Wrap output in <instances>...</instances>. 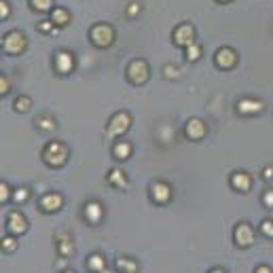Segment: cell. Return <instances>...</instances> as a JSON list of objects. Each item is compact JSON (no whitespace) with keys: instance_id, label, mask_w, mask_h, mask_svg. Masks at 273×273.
<instances>
[{"instance_id":"36","label":"cell","mask_w":273,"mask_h":273,"mask_svg":"<svg viewBox=\"0 0 273 273\" xmlns=\"http://www.w3.org/2000/svg\"><path fill=\"white\" fill-rule=\"evenodd\" d=\"M163 76H165V78H170V81H172V78L178 76V70H176V66L167 64V66H163Z\"/></svg>"},{"instance_id":"13","label":"cell","mask_w":273,"mask_h":273,"mask_svg":"<svg viewBox=\"0 0 273 273\" xmlns=\"http://www.w3.org/2000/svg\"><path fill=\"white\" fill-rule=\"evenodd\" d=\"M28 229H30V223H28V218H25L21 212L13 210V212L6 214V231L8 233L21 237V235L28 233Z\"/></svg>"},{"instance_id":"3","label":"cell","mask_w":273,"mask_h":273,"mask_svg":"<svg viewBox=\"0 0 273 273\" xmlns=\"http://www.w3.org/2000/svg\"><path fill=\"white\" fill-rule=\"evenodd\" d=\"M89 40L93 47L98 49H108L114 45V40H117V32H114V28L110 23H93L89 28Z\"/></svg>"},{"instance_id":"26","label":"cell","mask_w":273,"mask_h":273,"mask_svg":"<svg viewBox=\"0 0 273 273\" xmlns=\"http://www.w3.org/2000/svg\"><path fill=\"white\" fill-rule=\"evenodd\" d=\"M13 110L19 112V114H25L32 110V100L28 98V95H17L15 102H13Z\"/></svg>"},{"instance_id":"22","label":"cell","mask_w":273,"mask_h":273,"mask_svg":"<svg viewBox=\"0 0 273 273\" xmlns=\"http://www.w3.org/2000/svg\"><path fill=\"white\" fill-rule=\"evenodd\" d=\"M34 127L42 131V134H51V131L57 129V121L51 117V114H40V117H36V121H34Z\"/></svg>"},{"instance_id":"14","label":"cell","mask_w":273,"mask_h":273,"mask_svg":"<svg viewBox=\"0 0 273 273\" xmlns=\"http://www.w3.org/2000/svg\"><path fill=\"white\" fill-rule=\"evenodd\" d=\"M83 218H85L87 225L98 227L104 220V206L100 204V201H95V199L87 201V204L83 206Z\"/></svg>"},{"instance_id":"24","label":"cell","mask_w":273,"mask_h":273,"mask_svg":"<svg viewBox=\"0 0 273 273\" xmlns=\"http://www.w3.org/2000/svg\"><path fill=\"white\" fill-rule=\"evenodd\" d=\"M30 197H32V191L28 187H17L13 191V195H11V201L15 206H23V204H28L30 201Z\"/></svg>"},{"instance_id":"30","label":"cell","mask_w":273,"mask_h":273,"mask_svg":"<svg viewBox=\"0 0 273 273\" xmlns=\"http://www.w3.org/2000/svg\"><path fill=\"white\" fill-rule=\"evenodd\" d=\"M259 229H261V233H263V235L269 237V240H271V237H273V218H265V220L261 223Z\"/></svg>"},{"instance_id":"19","label":"cell","mask_w":273,"mask_h":273,"mask_svg":"<svg viewBox=\"0 0 273 273\" xmlns=\"http://www.w3.org/2000/svg\"><path fill=\"white\" fill-rule=\"evenodd\" d=\"M49 17L57 28H66V25H70V21H72V15H70V11L64 6H53L49 11Z\"/></svg>"},{"instance_id":"12","label":"cell","mask_w":273,"mask_h":273,"mask_svg":"<svg viewBox=\"0 0 273 273\" xmlns=\"http://www.w3.org/2000/svg\"><path fill=\"white\" fill-rule=\"evenodd\" d=\"M184 136H187L191 142H201L206 136H208V125L204 119L199 117H193L184 123Z\"/></svg>"},{"instance_id":"9","label":"cell","mask_w":273,"mask_h":273,"mask_svg":"<svg viewBox=\"0 0 273 273\" xmlns=\"http://www.w3.org/2000/svg\"><path fill=\"white\" fill-rule=\"evenodd\" d=\"M76 68V59L68 49H59L53 55V70L59 76H68Z\"/></svg>"},{"instance_id":"35","label":"cell","mask_w":273,"mask_h":273,"mask_svg":"<svg viewBox=\"0 0 273 273\" xmlns=\"http://www.w3.org/2000/svg\"><path fill=\"white\" fill-rule=\"evenodd\" d=\"M8 91H11V83H8V78L2 74V76H0V95L4 98V95H6Z\"/></svg>"},{"instance_id":"1","label":"cell","mask_w":273,"mask_h":273,"mask_svg":"<svg viewBox=\"0 0 273 273\" xmlns=\"http://www.w3.org/2000/svg\"><path fill=\"white\" fill-rule=\"evenodd\" d=\"M42 161H45L49 167H55V170H59V167H64L70 159V148L61 142V140H49V142L42 146Z\"/></svg>"},{"instance_id":"27","label":"cell","mask_w":273,"mask_h":273,"mask_svg":"<svg viewBox=\"0 0 273 273\" xmlns=\"http://www.w3.org/2000/svg\"><path fill=\"white\" fill-rule=\"evenodd\" d=\"M53 2L55 0H28V4L34 13H47L53 8Z\"/></svg>"},{"instance_id":"4","label":"cell","mask_w":273,"mask_h":273,"mask_svg":"<svg viewBox=\"0 0 273 273\" xmlns=\"http://www.w3.org/2000/svg\"><path fill=\"white\" fill-rule=\"evenodd\" d=\"M131 114L127 110H117L106 123V136L108 138H123L131 129Z\"/></svg>"},{"instance_id":"10","label":"cell","mask_w":273,"mask_h":273,"mask_svg":"<svg viewBox=\"0 0 273 273\" xmlns=\"http://www.w3.org/2000/svg\"><path fill=\"white\" fill-rule=\"evenodd\" d=\"M61 208H64V197H61V193L49 191L45 195L38 197V210L42 214H55Z\"/></svg>"},{"instance_id":"23","label":"cell","mask_w":273,"mask_h":273,"mask_svg":"<svg viewBox=\"0 0 273 273\" xmlns=\"http://www.w3.org/2000/svg\"><path fill=\"white\" fill-rule=\"evenodd\" d=\"M201 55H204V47H201L197 40L193 42V45H189L187 49H184V59L191 61V64H195V61H199Z\"/></svg>"},{"instance_id":"7","label":"cell","mask_w":273,"mask_h":273,"mask_svg":"<svg viewBox=\"0 0 273 273\" xmlns=\"http://www.w3.org/2000/svg\"><path fill=\"white\" fill-rule=\"evenodd\" d=\"M148 197H151L153 204L157 206H167L174 197V189L170 182H163V180H157L148 187Z\"/></svg>"},{"instance_id":"21","label":"cell","mask_w":273,"mask_h":273,"mask_svg":"<svg viewBox=\"0 0 273 273\" xmlns=\"http://www.w3.org/2000/svg\"><path fill=\"white\" fill-rule=\"evenodd\" d=\"M85 265H87V269H89V271L102 273V271L108 269V261H106V257H104V254L93 252V254H89V259L85 261Z\"/></svg>"},{"instance_id":"25","label":"cell","mask_w":273,"mask_h":273,"mask_svg":"<svg viewBox=\"0 0 273 273\" xmlns=\"http://www.w3.org/2000/svg\"><path fill=\"white\" fill-rule=\"evenodd\" d=\"M114 265H117V269H119V271H127V273H134V271H138V269H140L138 261H136V259H131V257H119Z\"/></svg>"},{"instance_id":"33","label":"cell","mask_w":273,"mask_h":273,"mask_svg":"<svg viewBox=\"0 0 273 273\" xmlns=\"http://www.w3.org/2000/svg\"><path fill=\"white\" fill-rule=\"evenodd\" d=\"M263 206L269 208V210H273V187L263 193Z\"/></svg>"},{"instance_id":"6","label":"cell","mask_w":273,"mask_h":273,"mask_svg":"<svg viewBox=\"0 0 273 273\" xmlns=\"http://www.w3.org/2000/svg\"><path fill=\"white\" fill-rule=\"evenodd\" d=\"M254 242H257V231H254V227L250 223H246V220L237 223L235 229H233V244L237 246V248L248 250L254 246Z\"/></svg>"},{"instance_id":"37","label":"cell","mask_w":273,"mask_h":273,"mask_svg":"<svg viewBox=\"0 0 273 273\" xmlns=\"http://www.w3.org/2000/svg\"><path fill=\"white\" fill-rule=\"evenodd\" d=\"M263 178H265L267 182H271V180H273V165H267L265 170H263Z\"/></svg>"},{"instance_id":"32","label":"cell","mask_w":273,"mask_h":273,"mask_svg":"<svg viewBox=\"0 0 273 273\" xmlns=\"http://www.w3.org/2000/svg\"><path fill=\"white\" fill-rule=\"evenodd\" d=\"M11 195L13 193H11V189H8V184L2 180L0 182V204H6V201L11 199Z\"/></svg>"},{"instance_id":"28","label":"cell","mask_w":273,"mask_h":273,"mask_svg":"<svg viewBox=\"0 0 273 273\" xmlns=\"http://www.w3.org/2000/svg\"><path fill=\"white\" fill-rule=\"evenodd\" d=\"M17 246H19V242H17V235H13V233L2 235V254H13L17 250Z\"/></svg>"},{"instance_id":"2","label":"cell","mask_w":273,"mask_h":273,"mask_svg":"<svg viewBox=\"0 0 273 273\" xmlns=\"http://www.w3.org/2000/svg\"><path fill=\"white\" fill-rule=\"evenodd\" d=\"M125 78L134 85V87H142L151 81V66H148V61L142 59V57H136L131 59L127 68H125Z\"/></svg>"},{"instance_id":"17","label":"cell","mask_w":273,"mask_h":273,"mask_svg":"<svg viewBox=\"0 0 273 273\" xmlns=\"http://www.w3.org/2000/svg\"><path fill=\"white\" fill-rule=\"evenodd\" d=\"M55 250L61 259H70L74 254V237L66 231L57 233L55 235Z\"/></svg>"},{"instance_id":"34","label":"cell","mask_w":273,"mask_h":273,"mask_svg":"<svg viewBox=\"0 0 273 273\" xmlns=\"http://www.w3.org/2000/svg\"><path fill=\"white\" fill-rule=\"evenodd\" d=\"M142 11V6H140V2H131L129 6H127V17L129 19H136V15Z\"/></svg>"},{"instance_id":"29","label":"cell","mask_w":273,"mask_h":273,"mask_svg":"<svg viewBox=\"0 0 273 273\" xmlns=\"http://www.w3.org/2000/svg\"><path fill=\"white\" fill-rule=\"evenodd\" d=\"M36 30L38 32H42V34H47V36H51V34H57V25L51 21V17H47V19H42V21H38V25H36Z\"/></svg>"},{"instance_id":"15","label":"cell","mask_w":273,"mask_h":273,"mask_svg":"<svg viewBox=\"0 0 273 273\" xmlns=\"http://www.w3.org/2000/svg\"><path fill=\"white\" fill-rule=\"evenodd\" d=\"M235 110H237V114H242V117H254V114L265 110V102L259 98H242L237 102Z\"/></svg>"},{"instance_id":"16","label":"cell","mask_w":273,"mask_h":273,"mask_svg":"<svg viewBox=\"0 0 273 273\" xmlns=\"http://www.w3.org/2000/svg\"><path fill=\"white\" fill-rule=\"evenodd\" d=\"M229 184L235 193H248L252 189V174L246 170H237L229 176Z\"/></svg>"},{"instance_id":"38","label":"cell","mask_w":273,"mask_h":273,"mask_svg":"<svg viewBox=\"0 0 273 273\" xmlns=\"http://www.w3.org/2000/svg\"><path fill=\"white\" fill-rule=\"evenodd\" d=\"M257 273H271L273 271V267L271 265H257V269H254Z\"/></svg>"},{"instance_id":"8","label":"cell","mask_w":273,"mask_h":273,"mask_svg":"<svg viewBox=\"0 0 273 273\" xmlns=\"http://www.w3.org/2000/svg\"><path fill=\"white\" fill-rule=\"evenodd\" d=\"M197 38V34H195V25L193 23H180V25H176L174 32H172V40H174V45H178L182 49H187L189 45H193Z\"/></svg>"},{"instance_id":"18","label":"cell","mask_w":273,"mask_h":273,"mask_svg":"<svg viewBox=\"0 0 273 273\" xmlns=\"http://www.w3.org/2000/svg\"><path fill=\"white\" fill-rule=\"evenodd\" d=\"M131 153H134V146H131L129 140L125 138H114V144H112V157L117 161H127Z\"/></svg>"},{"instance_id":"39","label":"cell","mask_w":273,"mask_h":273,"mask_svg":"<svg viewBox=\"0 0 273 273\" xmlns=\"http://www.w3.org/2000/svg\"><path fill=\"white\" fill-rule=\"evenodd\" d=\"M218 4H229V2H233V0H216Z\"/></svg>"},{"instance_id":"20","label":"cell","mask_w":273,"mask_h":273,"mask_svg":"<svg viewBox=\"0 0 273 273\" xmlns=\"http://www.w3.org/2000/svg\"><path fill=\"white\" fill-rule=\"evenodd\" d=\"M106 182L114 189H127V184H129L127 174L123 170H119V167H112V170L106 174Z\"/></svg>"},{"instance_id":"11","label":"cell","mask_w":273,"mask_h":273,"mask_svg":"<svg viewBox=\"0 0 273 273\" xmlns=\"http://www.w3.org/2000/svg\"><path fill=\"white\" fill-rule=\"evenodd\" d=\"M240 61V55L233 47H220L214 53V66L220 70H233Z\"/></svg>"},{"instance_id":"5","label":"cell","mask_w":273,"mask_h":273,"mask_svg":"<svg viewBox=\"0 0 273 273\" xmlns=\"http://www.w3.org/2000/svg\"><path fill=\"white\" fill-rule=\"evenodd\" d=\"M28 49V36L21 30H11L2 36V51L6 55H21Z\"/></svg>"},{"instance_id":"31","label":"cell","mask_w":273,"mask_h":273,"mask_svg":"<svg viewBox=\"0 0 273 273\" xmlns=\"http://www.w3.org/2000/svg\"><path fill=\"white\" fill-rule=\"evenodd\" d=\"M11 17V2L8 0H0V19L6 21Z\"/></svg>"}]
</instances>
